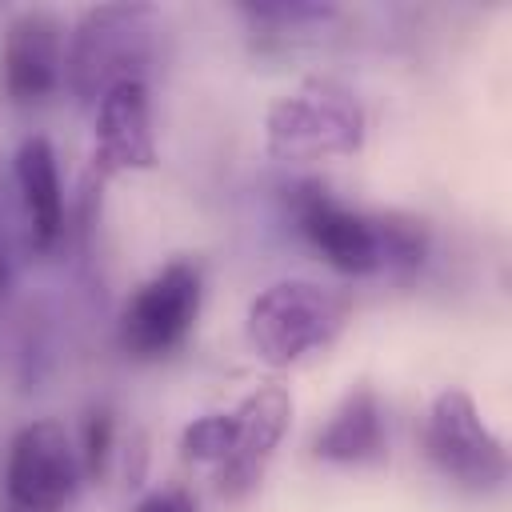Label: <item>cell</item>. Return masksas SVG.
<instances>
[{
  "label": "cell",
  "mask_w": 512,
  "mask_h": 512,
  "mask_svg": "<svg viewBox=\"0 0 512 512\" xmlns=\"http://www.w3.org/2000/svg\"><path fill=\"white\" fill-rule=\"evenodd\" d=\"M112 412L108 408H92L84 420V440H80V468L88 480H100L108 468V452H112Z\"/></svg>",
  "instance_id": "16"
},
{
  "label": "cell",
  "mask_w": 512,
  "mask_h": 512,
  "mask_svg": "<svg viewBox=\"0 0 512 512\" xmlns=\"http://www.w3.org/2000/svg\"><path fill=\"white\" fill-rule=\"evenodd\" d=\"M136 512H192L184 492H152L136 504Z\"/></svg>",
  "instance_id": "17"
},
{
  "label": "cell",
  "mask_w": 512,
  "mask_h": 512,
  "mask_svg": "<svg viewBox=\"0 0 512 512\" xmlns=\"http://www.w3.org/2000/svg\"><path fill=\"white\" fill-rule=\"evenodd\" d=\"M388 448L384 436V408L372 388H352L328 416V424L316 432L312 452L328 464H372Z\"/></svg>",
  "instance_id": "12"
},
{
  "label": "cell",
  "mask_w": 512,
  "mask_h": 512,
  "mask_svg": "<svg viewBox=\"0 0 512 512\" xmlns=\"http://www.w3.org/2000/svg\"><path fill=\"white\" fill-rule=\"evenodd\" d=\"M292 220L300 236L344 276H376L380 272V244H376V216L340 204L324 184L304 180L288 196Z\"/></svg>",
  "instance_id": "7"
},
{
  "label": "cell",
  "mask_w": 512,
  "mask_h": 512,
  "mask_svg": "<svg viewBox=\"0 0 512 512\" xmlns=\"http://www.w3.org/2000/svg\"><path fill=\"white\" fill-rule=\"evenodd\" d=\"M152 4H96L84 8L64 56V76L84 104H96L112 84L140 76L152 52Z\"/></svg>",
  "instance_id": "3"
},
{
  "label": "cell",
  "mask_w": 512,
  "mask_h": 512,
  "mask_svg": "<svg viewBox=\"0 0 512 512\" xmlns=\"http://www.w3.org/2000/svg\"><path fill=\"white\" fill-rule=\"evenodd\" d=\"M348 324V300L316 280H276L248 300L244 340L268 368L300 364L336 344Z\"/></svg>",
  "instance_id": "1"
},
{
  "label": "cell",
  "mask_w": 512,
  "mask_h": 512,
  "mask_svg": "<svg viewBox=\"0 0 512 512\" xmlns=\"http://www.w3.org/2000/svg\"><path fill=\"white\" fill-rule=\"evenodd\" d=\"M8 280H12V268H8V256H4V248H0V296L8 292Z\"/></svg>",
  "instance_id": "18"
},
{
  "label": "cell",
  "mask_w": 512,
  "mask_h": 512,
  "mask_svg": "<svg viewBox=\"0 0 512 512\" xmlns=\"http://www.w3.org/2000/svg\"><path fill=\"white\" fill-rule=\"evenodd\" d=\"M424 452L428 460L460 488L488 492L508 476L504 440L484 424L476 400L464 388H444L428 404L424 420Z\"/></svg>",
  "instance_id": "4"
},
{
  "label": "cell",
  "mask_w": 512,
  "mask_h": 512,
  "mask_svg": "<svg viewBox=\"0 0 512 512\" xmlns=\"http://www.w3.org/2000/svg\"><path fill=\"white\" fill-rule=\"evenodd\" d=\"M232 420H236V432H232L228 456L216 464V488H220V496L240 500L260 484L280 440L288 436L292 392L284 384H260L232 408Z\"/></svg>",
  "instance_id": "9"
},
{
  "label": "cell",
  "mask_w": 512,
  "mask_h": 512,
  "mask_svg": "<svg viewBox=\"0 0 512 512\" xmlns=\"http://www.w3.org/2000/svg\"><path fill=\"white\" fill-rule=\"evenodd\" d=\"M240 16L268 36H300L328 28L340 16V8L316 0H268V4H240Z\"/></svg>",
  "instance_id": "14"
},
{
  "label": "cell",
  "mask_w": 512,
  "mask_h": 512,
  "mask_svg": "<svg viewBox=\"0 0 512 512\" xmlns=\"http://www.w3.org/2000/svg\"><path fill=\"white\" fill-rule=\"evenodd\" d=\"M64 28L44 8H24L0 36V88L12 104H44L64 84Z\"/></svg>",
  "instance_id": "8"
},
{
  "label": "cell",
  "mask_w": 512,
  "mask_h": 512,
  "mask_svg": "<svg viewBox=\"0 0 512 512\" xmlns=\"http://www.w3.org/2000/svg\"><path fill=\"white\" fill-rule=\"evenodd\" d=\"M364 144V112L348 88L332 80H304L264 112V148L272 160L308 164L352 156Z\"/></svg>",
  "instance_id": "2"
},
{
  "label": "cell",
  "mask_w": 512,
  "mask_h": 512,
  "mask_svg": "<svg viewBox=\"0 0 512 512\" xmlns=\"http://www.w3.org/2000/svg\"><path fill=\"white\" fill-rule=\"evenodd\" d=\"M80 452L60 420H28L8 440L4 496L20 512H60L80 488Z\"/></svg>",
  "instance_id": "6"
},
{
  "label": "cell",
  "mask_w": 512,
  "mask_h": 512,
  "mask_svg": "<svg viewBox=\"0 0 512 512\" xmlns=\"http://www.w3.org/2000/svg\"><path fill=\"white\" fill-rule=\"evenodd\" d=\"M8 512H20V508H8Z\"/></svg>",
  "instance_id": "19"
},
{
  "label": "cell",
  "mask_w": 512,
  "mask_h": 512,
  "mask_svg": "<svg viewBox=\"0 0 512 512\" xmlns=\"http://www.w3.org/2000/svg\"><path fill=\"white\" fill-rule=\"evenodd\" d=\"M204 280L192 260H168L152 272L120 312V348L132 360H160L184 344L200 316Z\"/></svg>",
  "instance_id": "5"
},
{
  "label": "cell",
  "mask_w": 512,
  "mask_h": 512,
  "mask_svg": "<svg viewBox=\"0 0 512 512\" xmlns=\"http://www.w3.org/2000/svg\"><path fill=\"white\" fill-rule=\"evenodd\" d=\"M232 432H236L232 412L196 416L180 432V456L192 460V464H220L228 456V448H232Z\"/></svg>",
  "instance_id": "15"
},
{
  "label": "cell",
  "mask_w": 512,
  "mask_h": 512,
  "mask_svg": "<svg viewBox=\"0 0 512 512\" xmlns=\"http://www.w3.org/2000/svg\"><path fill=\"white\" fill-rule=\"evenodd\" d=\"M376 216V244H380V272H416L428 256V228L408 212H372Z\"/></svg>",
  "instance_id": "13"
},
{
  "label": "cell",
  "mask_w": 512,
  "mask_h": 512,
  "mask_svg": "<svg viewBox=\"0 0 512 512\" xmlns=\"http://www.w3.org/2000/svg\"><path fill=\"white\" fill-rule=\"evenodd\" d=\"M96 160L100 172L156 168V136L148 112V84L140 76L112 84L96 104Z\"/></svg>",
  "instance_id": "10"
},
{
  "label": "cell",
  "mask_w": 512,
  "mask_h": 512,
  "mask_svg": "<svg viewBox=\"0 0 512 512\" xmlns=\"http://www.w3.org/2000/svg\"><path fill=\"white\" fill-rule=\"evenodd\" d=\"M12 176L28 224V244L36 252H52L64 236V192H60V168L48 136H24L12 156Z\"/></svg>",
  "instance_id": "11"
}]
</instances>
